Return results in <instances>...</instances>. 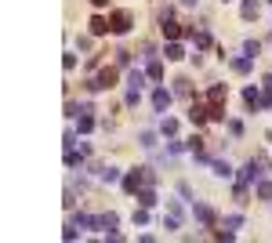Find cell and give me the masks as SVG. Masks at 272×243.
I'll list each match as a JSON object with an SVG mask.
<instances>
[{"label":"cell","mask_w":272,"mask_h":243,"mask_svg":"<svg viewBox=\"0 0 272 243\" xmlns=\"http://www.w3.org/2000/svg\"><path fill=\"white\" fill-rule=\"evenodd\" d=\"M167 214H174V218H182V204H178V200H167Z\"/></svg>","instance_id":"obj_37"},{"label":"cell","mask_w":272,"mask_h":243,"mask_svg":"<svg viewBox=\"0 0 272 243\" xmlns=\"http://www.w3.org/2000/svg\"><path fill=\"white\" fill-rule=\"evenodd\" d=\"M142 178H145V185H156V171L152 167H142Z\"/></svg>","instance_id":"obj_36"},{"label":"cell","mask_w":272,"mask_h":243,"mask_svg":"<svg viewBox=\"0 0 272 243\" xmlns=\"http://www.w3.org/2000/svg\"><path fill=\"white\" fill-rule=\"evenodd\" d=\"M240 225H243V218H240V214H229V218H225V229H229V232H236Z\"/></svg>","instance_id":"obj_31"},{"label":"cell","mask_w":272,"mask_h":243,"mask_svg":"<svg viewBox=\"0 0 272 243\" xmlns=\"http://www.w3.org/2000/svg\"><path fill=\"white\" fill-rule=\"evenodd\" d=\"M65 167H69V171L80 167V152H76V149H65Z\"/></svg>","instance_id":"obj_25"},{"label":"cell","mask_w":272,"mask_h":243,"mask_svg":"<svg viewBox=\"0 0 272 243\" xmlns=\"http://www.w3.org/2000/svg\"><path fill=\"white\" fill-rule=\"evenodd\" d=\"M160 33L167 36V40H178V36H185V29L171 18V15H160Z\"/></svg>","instance_id":"obj_5"},{"label":"cell","mask_w":272,"mask_h":243,"mask_svg":"<svg viewBox=\"0 0 272 243\" xmlns=\"http://www.w3.org/2000/svg\"><path fill=\"white\" fill-rule=\"evenodd\" d=\"M251 55H240V58H229V65H232V73H240V76H247L251 73Z\"/></svg>","instance_id":"obj_9"},{"label":"cell","mask_w":272,"mask_h":243,"mask_svg":"<svg viewBox=\"0 0 272 243\" xmlns=\"http://www.w3.org/2000/svg\"><path fill=\"white\" fill-rule=\"evenodd\" d=\"M145 76H149V73H138V69H131V76H127V80H131V87H142V84H145Z\"/></svg>","instance_id":"obj_33"},{"label":"cell","mask_w":272,"mask_h":243,"mask_svg":"<svg viewBox=\"0 0 272 243\" xmlns=\"http://www.w3.org/2000/svg\"><path fill=\"white\" fill-rule=\"evenodd\" d=\"M225 98H229V87H225V84H211V91H207V102H211V109L225 105Z\"/></svg>","instance_id":"obj_7"},{"label":"cell","mask_w":272,"mask_h":243,"mask_svg":"<svg viewBox=\"0 0 272 243\" xmlns=\"http://www.w3.org/2000/svg\"><path fill=\"white\" fill-rule=\"evenodd\" d=\"M192 218H196L203 229H214V225H218V214H214L211 204H196V207H192Z\"/></svg>","instance_id":"obj_3"},{"label":"cell","mask_w":272,"mask_h":243,"mask_svg":"<svg viewBox=\"0 0 272 243\" xmlns=\"http://www.w3.org/2000/svg\"><path fill=\"white\" fill-rule=\"evenodd\" d=\"M76 131L91 135V131H95V116H91V113H80V116H76Z\"/></svg>","instance_id":"obj_11"},{"label":"cell","mask_w":272,"mask_h":243,"mask_svg":"<svg viewBox=\"0 0 272 243\" xmlns=\"http://www.w3.org/2000/svg\"><path fill=\"white\" fill-rule=\"evenodd\" d=\"M268 4H272V0H268Z\"/></svg>","instance_id":"obj_43"},{"label":"cell","mask_w":272,"mask_h":243,"mask_svg":"<svg viewBox=\"0 0 272 243\" xmlns=\"http://www.w3.org/2000/svg\"><path fill=\"white\" fill-rule=\"evenodd\" d=\"M138 142H142V149H156V135H152V131H142Z\"/></svg>","instance_id":"obj_24"},{"label":"cell","mask_w":272,"mask_h":243,"mask_svg":"<svg viewBox=\"0 0 272 243\" xmlns=\"http://www.w3.org/2000/svg\"><path fill=\"white\" fill-rule=\"evenodd\" d=\"M91 4H95V8H105V4H109V0H91Z\"/></svg>","instance_id":"obj_41"},{"label":"cell","mask_w":272,"mask_h":243,"mask_svg":"<svg viewBox=\"0 0 272 243\" xmlns=\"http://www.w3.org/2000/svg\"><path fill=\"white\" fill-rule=\"evenodd\" d=\"M243 51H247L251 58H258V55H261V40H247V44H243Z\"/></svg>","instance_id":"obj_26"},{"label":"cell","mask_w":272,"mask_h":243,"mask_svg":"<svg viewBox=\"0 0 272 243\" xmlns=\"http://www.w3.org/2000/svg\"><path fill=\"white\" fill-rule=\"evenodd\" d=\"M65 149H76V131H65Z\"/></svg>","instance_id":"obj_39"},{"label":"cell","mask_w":272,"mask_h":243,"mask_svg":"<svg viewBox=\"0 0 272 243\" xmlns=\"http://www.w3.org/2000/svg\"><path fill=\"white\" fill-rule=\"evenodd\" d=\"M116 65H120V69H124V65H131V51H127V48L116 51Z\"/></svg>","instance_id":"obj_32"},{"label":"cell","mask_w":272,"mask_h":243,"mask_svg":"<svg viewBox=\"0 0 272 243\" xmlns=\"http://www.w3.org/2000/svg\"><path fill=\"white\" fill-rule=\"evenodd\" d=\"M160 131H164L167 138H174V135H178V120H171V116H164V120H160Z\"/></svg>","instance_id":"obj_21"},{"label":"cell","mask_w":272,"mask_h":243,"mask_svg":"<svg viewBox=\"0 0 272 243\" xmlns=\"http://www.w3.org/2000/svg\"><path fill=\"white\" fill-rule=\"evenodd\" d=\"M98 178H102V182H120V171H116V167H102Z\"/></svg>","instance_id":"obj_27"},{"label":"cell","mask_w":272,"mask_h":243,"mask_svg":"<svg viewBox=\"0 0 272 243\" xmlns=\"http://www.w3.org/2000/svg\"><path fill=\"white\" fill-rule=\"evenodd\" d=\"M145 185V178H142V167H134V171H127L124 174V192H131V196H138V189Z\"/></svg>","instance_id":"obj_6"},{"label":"cell","mask_w":272,"mask_h":243,"mask_svg":"<svg viewBox=\"0 0 272 243\" xmlns=\"http://www.w3.org/2000/svg\"><path fill=\"white\" fill-rule=\"evenodd\" d=\"M167 105H171V91L156 87V91H152V109H156V113H164Z\"/></svg>","instance_id":"obj_8"},{"label":"cell","mask_w":272,"mask_h":243,"mask_svg":"<svg viewBox=\"0 0 272 243\" xmlns=\"http://www.w3.org/2000/svg\"><path fill=\"white\" fill-rule=\"evenodd\" d=\"M258 200H272V182H258Z\"/></svg>","instance_id":"obj_30"},{"label":"cell","mask_w":272,"mask_h":243,"mask_svg":"<svg viewBox=\"0 0 272 243\" xmlns=\"http://www.w3.org/2000/svg\"><path fill=\"white\" fill-rule=\"evenodd\" d=\"M243 102H247V109H261V95H258V87H243Z\"/></svg>","instance_id":"obj_15"},{"label":"cell","mask_w":272,"mask_h":243,"mask_svg":"<svg viewBox=\"0 0 272 243\" xmlns=\"http://www.w3.org/2000/svg\"><path fill=\"white\" fill-rule=\"evenodd\" d=\"M261 109H272V84L265 80V91H261Z\"/></svg>","instance_id":"obj_28"},{"label":"cell","mask_w":272,"mask_h":243,"mask_svg":"<svg viewBox=\"0 0 272 243\" xmlns=\"http://www.w3.org/2000/svg\"><path fill=\"white\" fill-rule=\"evenodd\" d=\"M189 120H192V124H203V120H211V102H192L189 105Z\"/></svg>","instance_id":"obj_4"},{"label":"cell","mask_w":272,"mask_h":243,"mask_svg":"<svg viewBox=\"0 0 272 243\" xmlns=\"http://www.w3.org/2000/svg\"><path fill=\"white\" fill-rule=\"evenodd\" d=\"M229 135H236V138L243 135V124H240V120H229Z\"/></svg>","instance_id":"obj_38"},{"label":"cell","mask_w":272,"mask_h":243,"mask_svg":"<svg viewBox=\"0 0 272 243\" xmlns=\"http://www.w3.org/2000/svg\"><path fill=\"white\" fill-rule=\"evenodd\" d=\"M232 196H236V204H251V189H247V182H240L236 189H232Z\"/></svg>","instance_id":"obj_20"},{"label":"cell","mask_w":272,"mask_h":243,"mask_svg":"<svg viewBox=\"0 0 272 243\" xmlns=\"http://www.w3.org/2000/svg\"><path fill=\"white\" fill-rule=\"evenodd\" d=\"M211 167H214V174H218V178H232V167H229V160H214Z\"/></svg>","instance_id":"obj_22"},{"label":"cell","mask_w":272,"mask_h":243,"mask_svg":"<svg viewBox=\"0 0 272 243\" xmlns=\"http://www.w3.org/2000/svg\"><path fill=\"white\" fill-rule=\"evenodd\" d=\"M116 80H120V69L116 65H105V69H98L95 76H87V91H112L116 87Z\"/></svg>","instance_id":"obj_1"},{"label":"cell","mask_w":272,"mask_h":243,"mask_svg":"<svg viewBox=\"0 0 272 243\" xmlns=\"http://www.w3.org/2000/svg\"><path fill=\"white\" fill-rule=\"evenodd\" d=\"M145 73H149V80H156V84H160V80H164V62H160V58H149Z\"/></svg>","instance_id":"obj_12"},{"label":"cell","mask_w":272,"mask_h":243,"mask_svg":"<svg viewBox=\"0 0 272 243\" xmlns=\"http://www.w3.org/2000/svg\"><path fill=\"white\" fill-rule=\"evenodd\" d=\"M131 26H134V15H131L127 8H120V11H112V15H109V33H116V36L131 33Z\"/></svg>","instance_id":"obj_2"},{"label":"cell","mask_w":272,"mask_h":243,"mask_svg":"<svg viewBox=\"0 0 272 243\" xmlns=\"http://www.w3.org/2000/svg\"><path fill=\"white\" fill-rule=\"evenodd\" d=\"M138 102H142V87H131V91H127V105H131V109H134V105H138Z\"/></svg>","instance_id":"obj_34"},{"label":"cell","mask_w":272,"mask_h":243,"mask_svg":"<svg viewBox=\"0 0 272 243\" xmlns=\"http://www.w3.org/2000/svg\"><path fill=\"white\" fill-rule=\"evenodd\" d=\"M182 4H185V8H196V4H200V0H182Z\"/></svg>","instance_id":"obj_40"},{"label":"cell","mask_w":272,"mask_h":243,"mask_svg":"<svg viewBox=\"0 0 272 243\" xmlns=\"http://www.w3.org/2000/svg\"><path fill=\"white\" fill-rule=\"evenodd\" d=\"M164 55H167V62H182V58H185V48L178 44V40H171V44H167V51H164Z\"/></svg>","instance_id":"obj_13"},{"label":"cell","mask_w":272,"mask_h":243,"mask_svg":"<svg viewBox=\"0 0 272 243\" xmlns=\"http://www.w3.org/2000/svg\"><path fill=\"white\" fill-rule=\"evenodd\" d=\"M73 222H76V225H80V229H102V225H98V218H95V214H76V218H73Z\"/></svg>","instance_id":"obj_19"},{"label":"cell","mask_w":272,"mask_h":243,"mask_svg":"<svg viewBox=\"0 0 272 243\" xmlns=\"http://www.w3.org/2000/svg\"><path fill=\"white\" fill-rule=\"evenodd\" d=\"M138 204H142V207H152V204H156V192H152V185L138 189Z\"/></svg>","instance_id":"obj_17"},{"label":"cell","mask_w":272,"mask_h":243,"mask_svg":"<svg viewBox=\"0 0 272 243\" xmlns=\"http://www.w3.org/2000/svg\"><path fill=\"white\" fill-rule=\"evenodd\" d=\"M134 225H138V229L149 225V207H138V211H134Z\"/></svg>","instance_id":"obj_29"},{"label":"cell","mask_w":272,"mask_h":243,"mask_svg":"<svg viewBox=\"0 0 272 243\" xmlns=\"http://www.w3.org/2000/svg\"><path fill=\"white\" fill-rule=\"evenodd\" d=\"M87 26H91V33H95V36H105V33H109V18H102V15H95Z\"/></svg>","instance_id":"obj_14"},{"label":"cell","mask_w":272,"mask_h":243,"mask_svg":"<svg viewBox=\"0 0 272 243\" xmlns=\"http://www.w3.org/2000/svg\"><path fill=\"white\" fill-rule=\"evenodd\" d=\"M265 138H268V142H272V131H265Z\"/></svg>","instance_id":"obj_42"},{"label":"cell","mask_w":272,"mask_h":243,"mask_svg":"<svg viewBox=\"0 0 272 243\" xmlns=\"http://www.w3.org/2000/svg\"><path fill=\"white\" fill-rule=\"evenodd\" d=\"M174 95H182V98L192 95V80H189V76H178V80H174Z\"/></svg>","instance_id":"obj_16"},{"label":"cell","mask_w":272,"mask_h":243,"mask_svg":"<svg viewBox=\"0 0 272 243\" xmlns=\"http://www.w3.org/2000/svg\"><path fill=\"white\" fill-rule=\"evenodd\" d=\"M203 142H207V138H203V135H192V138H189V142H185V145H189V149H192V152H196V156H203Z\"/></svg>","instance_id":"obj_23"},{"label":"cell","mask_w":272,"mask_h":243,"mask_svg":"<svg viewBox=\"0 0 272 243\" xmlns=\"http://www.w3.org/2000/svg\"><path fill=\"white\" fill-rule=\"evenodd\" d=\"M240 15H243V22L258 18V0H243V8H240Z\"/></svg>","instance_id":"obj_18"},{"label":"cell","mask_w":272,"mask_h":243,"mask_svg":"<svg viewBox=\"0 0 272 243\" xmlns=\"http://www.w3.org/2000/svg\"><path fill=\"white\" fill-rule=\"evenodd\" d=\"M65 116H69V120H76V116H80V105H76V102H73V98H69V102H65Z\"/></svg>","instance_id":"obj_35"},{"label":"cell","mask_w":272,"mask_h":243,"mask_svg":"<svg viewBox=\"0 0 272 243\" xmlns=\"http://www.w3.org/2000/svg\"><path fill=\"white\" fill-rule=\"evenodd\" d=\"M98 225H102L105 232H112L116 225H120V214H116V211H105V214H98Z\"/></svg>","instance_id":"obj_10"}]
</instances>
